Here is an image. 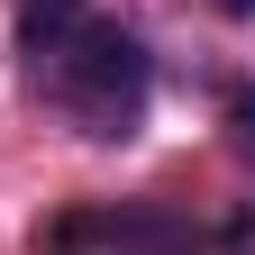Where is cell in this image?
Wrapping results in <instances>:
<instances>
[{"instance_id": "cell-1", "label": "cell", "mask_w": 255, "mask_h": 255, "mask_svg": "<svg viewBox=\"0 0 255 255\" xmlns=\"http://www.w3.org/2000/svg\"><path fill=\"white\" fill-rule=\"evenodd\" d=\"M37 73L64 101V119H73L82 137H101V146L110 137H137V119L155 101V55H146L137 27H119V18H82Z\"/></svg>"}, {"instance_id": "cell-5", "label": "cell", "mask_w": 255, "mask_h": 255, "mask_svg": "<svg viewBox=\"0 0 255 255\" xmlns=\"http://www.w3.org/2000/svg\"><path fill=\"white\" fill-rule=\"evenodd\" d=\"M219 9H228V18H255V0H219Z\"/></svg>"}, {"instance_id": "cell-4", "label": "cell", "mask_w": 255, "mask_h": 255, "mask_svg": "<svg viewBox=\"0 0 255 255\" xmlns=\"http://www.w3.org/2000/svg\"><path fill=\"white\" fill-rule=\"evenodd\" d=\"M228 137H237V155L255 164V82H228Z\"/></svg>"}, {"instance_id": "cell-2", "label": "cell", "mask_w": 255, "mask_h": 255, "mask_svg": "<svg viewBox=\"0 0 255 255\" xmlns=\"http://www.w3.org/2000/svg\"><path fill=\"white\" fill-rule=\"evenodd\" d=\"M201 246H210L201 219H173V210H146V201L73 210L46 228V255H201Z\"/></svg>"}, {"instance_id": "cell-3", "label": "cell", "mask_w": 255, "mask_h": 255, "mask_svg": "<svg viewBox=\"0 0 255 255\" xmlns=\"http://www.w3.org/2000/svg\"><path fill=\"white\" fill-rule=\"evenodd\" d=\"M82 18H91L82 0H18V55H37V64H46V55L73 37Z\"/></svg>"}]
</instances>
